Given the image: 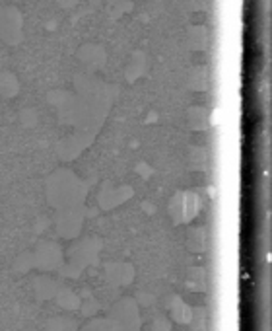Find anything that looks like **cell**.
<instances>
[{
	"mask_svg": "<svg viewBox=\"0 0 272 331\" xmlns=\"http://www.w3.org/2000/svg\"><path fill=\"white\" fill-rule=\"evenodd\" d=\"M169 312H171V318L179 321V323H189L190 314H192V308L187 306L179 296L169 298Z\"/></svg>",
	"mask_w": 272,
	"mask_h": 331,
	"instance_id": "6da1fadb",
	"label": "cell"
},
{
	"mask_svg": "<svg viewBox=\"0 0 272 331\" xmlns=\"http://www.w3.org/2000/svg\"><path fill=\"white\" fill-rule=\"evenodd\" d=\"M82 331H121L113 319H94Z\"/></svg>",
	"mask_w": 272,
	"mask_h": 331,
	"instance_id": "7a4b0ae2",
	"label": "cell"
},
{
	"mask_svg": "<svg viewBox=\"0 0 272 331\" xmlns=\"http://www.w3.org/2000/svg\"><path fill=\"white\" fill-rule=\"evenodd\" d=\"M189 286L192 290H204V288H206V277H204V271H202V269L190 271Z\"/></svg>",
	"mask_w": 272,
	"mask_h": 331,
	"instance_id": "3957f363",
	"label": "cell"
},
{
	"mask_svg": "<svg viewBox=\"0 0 272 331\" xmlns=\"http://www.w3.org/2000/svg\"><path fill=\"white\" fill-rule=\"evenodd\" d=\"M189 323L195 327V329H204V327H206V312L201 310V308H199V310L192 308V314H190Z\"/></svg>",
	"mask_w": 272,
	"mask_h": 331,
	"instance_id": "277c9868",
	"label": "cell"
},
{
	"mask_svg": "<svg viewBox=\"0 0 272 331\" xmlns=\"http://www.w3.org/2000/svg\"><path fill=\"white\" fill-rule=\"evenodd\" d=\"M169 321L167 319H156V325H154V329L156 331H169Z\"/></svg>",
	"mask_w": 272,
	"mask_h": 331,
	"instance_id": "5b68a950",
	"label": "cell"
}]
</instances>
